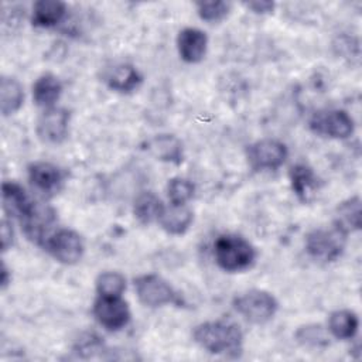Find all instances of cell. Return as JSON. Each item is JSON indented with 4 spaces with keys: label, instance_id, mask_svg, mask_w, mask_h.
I'll return each instance as SVG.
<instances>
[{
    "label": "cell",
    "instance_id": "52a82bcc",
    "mask_svg": "<svg viewBox=\"0 0 362 362\" xmlns=\"http://www.w3.org/2000/svg\"><path fill=\"white\" fill-rule=\"evenodd\" d=\"M287 158V147L273 139L259 140L247 147V161L256 171L277 170Z\"/></svg>",
    "mask_w": 362,
    "mask_h": 362
},
{
    "label": "cell",
    "instance_id": "83f0119b",
    "mask_svg": "<svg viewBox=\"0 0 362 362\" xmlns=\"http://www.w3.org/2000/svg\"><path fill=\"white\" fill-rule=\"evenodd\" d=\"M13 228L11 223L7 219L1 221V228H0V240H1V250H7L13 245Z\"/></svg>",
    "mask_w": 362,
    "mask_h": 362
},
{
    "label": "cell",
    "instance_id": "8fae6325",
    "mask_svg": "<svg viewBox=\"0 0 362 362\" xmlns=\"http://www.w3.org/2000/svg\"><path fill=\"white\" fill-rule=\"evenodd\" d=\"M3 208L7 214L25 219L33 214L37 204L27 195L24 188L13 181H4L1 185Z\"/></svg>",
    "mask_w": 362,
    "mask_h": 362
},
{
    "label": "cell",
    "instance_id": "7a4b0ae2",
    "mask_svg": "<svg viewBox=\"0 0 362 362\" xmlns=\"http://www.w3.org/2000/svg\"><path fill=\"white\" fill-rule=\"evenodd\" d=\"M216 264L225 272H240L249 269L256 259L255 247L242 236L222 235L214 243Z\"/></svg>",
    "mask_w": 362,
    "mask_h": 362
},
{
    "label": "cell",
    "instance_id": "484cf974",
    "mask_svg": "<svg viewBox=\"0 0 362 362\" xmlns=\"http://www.w3.org/2000/svg\"><path fill=\"white\" fill-rule=\"evenodd\" d=\"M197 11H198V16L205 20V21H219L222 20L229 8H230V4L226 3V1H201V3H197Z\"/></svg>",
    "mask_w": 362,
    "mask_h": 362
},
{
    "label": "cell",
    "instance_id": "ffe728a7",
    "mask_svg": "<svg viewBox=\"0 0 362 362\" xmlns=\"http://www.w3.org/2000/svg\"><path fill=\"white\" fill-rule=\"evenodd\" d=\"M24 102V92L17 79L3 76L0 81V110L4 116L16 113Z\"/></svg>",
    "mask_w": 362,
    "mask_h": 362
},
{
    "label": "cell",
    "instance_id": "30bf717a",
    "mask_svg": "<svg viewBox=\"0 0 362 362\" xmlns=\"http://www.w3.org/2000/svg\"><path fill=\"white\" fill-rule=\"evenodd\" d=\"M69 112L62 107H48L37 122L38 137L51 144L64 141L68 136Z\"/></svg>",
    "mask_w": 362,
    "mask_h": 362
},
{
    "label": "cell",
    "instance_id": "603a6c76",
    "mask_svg": "<svg viewBox=\"0 0 362 362\" xmlns=\"http://www.w3.org/2000/svg\"><path fill=\"white\" fill-rule=\"evenodd\" d=\"M163 209H164V205L161 199L153 192L140 194L136 198L134 206H133L134 216L141 223H151L153 221H158Z\"/></svg>",
    "mask_w": 362,
    "mask_h": 362
},
{
    "label": "cell",
    "instance_id": "7402d4cb",
    "mask_svg": "<svg viewBox=\"0 0 362 362\" xmlns=\"http://www.w3.org/2000/svg\"><path fill=\"white\" fill-rule=\"evenodd\" d=\"M335 226L344 233H349L361 228V201L358 197L342 202L337 208Z\"/></svg>",
    "mask_w": 362,
    "mask_h": 362
},
{
    "label": "cell",
    "instance_id": "44dd1931",
    "mask_svg": "<svg viewBox=\"0 0 362 362\" xmlns=\"http://www.w3.org/2000/svg\"><path fill=\"white\" fill-rule=\"evenodd\" d=\"M358 317L354 311L338 310L329 315L328 329L338 339H349L358 331Z\"/></svg>",
    "mask_w": 362,
    "mask_h": 362
},
{
    "label": "cell",
    "instance_id": "f1b7e54d",
    "mask_svg": "<svg viewBox=\"0 0 362 362\" xmlns=\"http://www.w3.org/2000/svg\"><path fill=\"white\" fill-rule=\"evenodd\" d=\"M246 7L257 14H266V13H272L274 10V3L267 1V0H260V1L256 0V1L246 3Z\"/></svg>",
    "mask_w": 362,
    "mask_h": 362
},
{
    "label": "cell",
    "instance_id": "277c9868",
    "mask_svg": "<svg viewBox=\"0 0 362 362\" xmlns=\"http://www.w3.org/2000/svg\"><path fill=\"white\" fill-rule=\"evenodd\" d=\"M345 240L346 233L337 226L331 229H315L305 238V250L317 260L334 262L342 255Z\"/></svg>",
    "mask_w": 362,
    "mask_h": 362
},
{
    "label": "cell",
    "instance_id": "4316f807",
    "mask_svg": "<svg viewBox=\"0 0 362 362\" xmlns=\"http://www.w3.org/2000/svg\"><path fill=\"white\" fill-rule=\"evenodd\" d=\"M298 342L310 346H322L328 344V338L321 325H304L296 332Z\"/></svg>",
    "mask_w": 362,
    "mask_h": 362
},
{
    "label": "cell",
    "instance_id": "d6986e66",
    "mask_svg": "<svg viewBox=\"0 0 362 362\" xmlns=\"http://www.w3.org/2000/svg\"><path fill=\"white\" fill-rule=\"evenodd\" d=\"M62 92V83L52 74L40 76L33 85V98L38 106L54 107V103L59 99Z\"/></svg>",
    "mask_w": 362,
    "mask_h": 362
},
{
    "label": "cell",
    "instance_id": "e0dca14e",
    "mask_svg": "<svg viewBox=\"0 0 362 362\" xmlns=\"http://www.w3.org/2000/svg\"><path fill=\"white\" fill-rule=\"evenodd\" d=\"M148 150L150 153L161 160V161H168L174 164H180L182 161V146L181 141L171 134H160L153 137L148 143Z\"/></svg>",
    "mask_w": 362,
    "mask_h": 362
},
{
    "label": "cell",
    "instance_id": "5b68a950",
    "mask_svg": "<svg viewBox=\"0 0 362 362\" xmlns=\"http://www.w3.org/2000/svg\"><path fill=\"white\" fill-rule=\"evenodd\" d=\"M134 288L139 300L148 307H161L165 304H181L174 288L157 274H143L134 279Z\"/></svg>",
    "mask_w": 362,
    "mask_h": 362
},
{
    "label": "cell",
    "instance_id": "4fadbf2b",
    "mask_svg": "<svg viewBox=\"0 0 362 362\" xmlns=\"http://www.w3.org/2000/svg\"><path fill=\"white\" fill-rule=\"evenodd\" d=\"M28 178L37 189L42 192H54L64 181V173L52 163L37 161L28 167Z\"/></svg>",
    "mask_w": 362,
    "mask_h": 362
},
{
    "label": "cell",
    "instance_id": "5bb4252c",
    "mask_svg": "<svg viewBox=\"0 0 362 362\" xmlns=\"http://www.w3.org/2000/svg\"><path fill=\"white\" fill-rule=\"evenodd\" d=\"M66 6L58 0H40L33 6V25L49 28L57 25L65 16Z\"/></svg>",
    "mask_w": 362,
    "mask_h": 362
},
{
    "label": "cell",
    "instance_id": "d4e9b609",
    "mask_svg": "<svg viewBox=\"0 0 362 362\" xmlns=\"http://www.w3.org/2000/svg\"><path fill=\"white\" fill-rule=\"evenodd\" d=\"M194 184L181 177L171 178L167 185V194L173 205H185L194 197Z\"/></svg>",
    "mask_w": 362,
    "mask_h": 362
},
{
    "label": "cell",
    "instance_id": "2e32d148",
    "mask_svg": "<svg viewBox=\"0 0 362 362\" xmlns=\"http://www.w3.org/2000/svg\"><path fill=\"white\" fill-rule=\"evenodd\" d=\"M158 222L161 228L171 235H182L187 232L192 222V212L185 205H170L164 206Z\"/></svg>",
    "mask_w": 362,
    "mask_h": 362
},
{
    "label": "cell",
    "instance_id": "cb8c5ba5",
    "mask_svg": "<svg viewBox=\"0 0 362 362\" xmlns=\"http://www.w3.org/2000/svg\"><path fill=\"white\" fill-rule=\"evenodd\" d=\"M126 288L124 277L117 272H105L96 279V290L99 296L120 297Z\"/></svg>",
    "mask_w": 362,
    "mask_h": 362
},
{
    "label": "cell",
    "instance_id": "9c48e42d",
    "mask_svg": "<svg viewBox=\"0 0 362 362\" xmlns=\"http://www.w3.org/2000/svg\"><path fill=\"white\" fill-rule=\"evenodd\" d=\"M93 315L106 329L117 331L127 325L130 320V310L122 297L99 296L93 304Z\"/></svg>",
    "mask_w": 362,
    "mask_h": 362
},
{
    "label": "cell",
    "instance_id": "ba28073f",
    "mask_svg": "<svg viewBox=\"0 0 362 362\" xmlns=\"http://www.w3.org/2000/svg\"><path fill=\"white\" fill-rule=\"evenodd\" d=\"M44 247L64 264H74L83 255L82 238L71 229H59L49 235L44 242Z\"/></svg>",
    "mask_w": 362,
    "mask_h": 362
},
{
    "label": "cell",
    "instance_id": "7c38bea8",
    "mask_svg": "<svg viewBox=\"0 0 362 362\" xmlns=\"http://www.w3.org/2000/svg\"><path fill=\"white\" fill-rule=\"evenodd\" d=\"M206 34L198 28H184L177 37V48L182 61L195 64L199 62L206 52Z\"/></svg>",
    "mask_w": 362,
    "mask_h": 362
},
{
    "label": "cell",
    "instance_id": "ac0fdd59",
    "mask_svg": "<svg viewBox=\"0 0 362 362\" xmlns=\"http://www.w3.org/2000/svg\"><path fill=\"white\" fill-rule=\"evenodd\" d=\"M290 181L294 194L303 202H308L318 187L314 171L305 164H297L290 170Z\"/></svg>",
    "mask_w": 362,
    "mask_h": 362
},
{
    "label": "cell",
    "instance_id": "f546056e",
    "mask_svg": "<svg viewBox=\"0 0 362 362\" xmlns=\"http://www.w3.org/2000/svg\"><path fill=\"white\" fill-rule=\"evenodd\" d=\"M0 283H1V288H6V286L8 284V270L6 267V264H1V272H0Z\"/></svg>",
    "mask_w": 362,
    "mask_h": 362
},
{
    "label": "cell",
    "instance_id": "8992f818",
    "mask_svg": "<svg viewBox=\"0 0 362 362\" xmlns=\"http://www.w3.org/2000/svg\"><path fill=\"white\" fill-rule=\"evenodd\" d=\"M310 129L320 136L346 139L354 133V120L345 110H321L310 119Z\"/></svg>",
    "mask_w": 362,
    "mask_h": 362
},
{
    "label": "cell",
    "instance_id": "9a60e30c",
    "mask_svg": "<svg viewBox=\"0 0 362 362\" xmlns=\"http://www.w3.org/2000/svg\"><path fill=\"white\" fill-rule=\"evenodd\" d=\"M143 81L140 72L130 64L116 65L106 75V83L110 89L122 93L134 90Z\"/></svg>",
    "mask_w": 362,
    "mask_h": 362
},
{
    "label": "cell",
    "instance_id": "6da1fadb",
    "mask_svg": "<svg viewBox=\"0 0 362 362\" xmlns=\"http://www.w3.org/2000/svg\"><path fill=\"white\" fill-rule=\"evenodd\" d=\"M192 335L195 342L211 354L236 356L242 352L243 334L233 322L206 321L197 325Z\"/></svg>",
    "mask_w": 362,
    "mask_h": 362
},
{
    "label": "cell",
    "instance_id": "3957f363",
    "mask_svg": "<svg viewBox=\"0 0 362 362\" xmlns=\"http://www.w3.org/2000/svg\"><path fill=\"white\" fill-rule=\"evenodd\" d=\"M233 308L247 321L262 324L273 318L277 311L276 298L264 290H249L233 298Z\"/></svg>",
    "mask_w": 362,
    "mask_h": 362
}]
</instances>
